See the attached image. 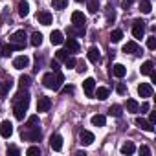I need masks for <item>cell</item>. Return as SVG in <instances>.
<instances>
[{"mask_svg":"<svg viewBox=\"0 0 156 156\" xmlns=\"http://www.w3.org/2000/svg\"><path fill=\"white\" fill-rule=\"evenodd\" d=\"M28 107H30V94L24 92V88H20V92L13 99V114H15V118L17 119H24Z\"/></svg>","mask_w":156,"mask_h":156,"instance_id":"cell-1","label":"cell"},{"mask_svg":"<svg viewBox=\"0 0 156 156\" xmlns=\"http://www.w3.org/2000/svg\"><path fill=\"white\" fill-rule=\"evenodd\" d=\"M62 83H64V75L61 72H48L42 75V85L53 92H57L62 87Z\"/></svg>","mask_w":156,"mask_h":156,"instance_id":"cell-2","label":"cell"},{"mask_svg":"<svg viewBox=\"0 0 156 156\" xmlns=\"http://www.w3.org/2000/svg\"><path fill=\"white\" fill-rule=\"evenodd\" d=\"M26 39H28L26 31H24V30H19V31H15V33L9 37V42H13L19 50H24V46H26Z\"/></svg>","mask_w":156,"mask_h":156,"instance_id":"cell-3","label":"cell"},{"mask_svg":"<svg viewBox=\"0 0 156 156\" xmlns=\"http://www.w3.org/2000/svg\"><path fill=\"white\" fill-rule=\"evenodd\" d=\"M22 138L28 140V141H39L42 138V132L39 127H31V129H26V132L22 130Z\"/></svg>","mask_w":156,"mask_h":156,"instance_id":"cell-4","label":"cell"},{"mask_svg":"<svg viewBox=\"0 0 156 156\" xmlns=\"http://www.w3.org/2000/svg\"><path fill=\"white\" fill-rule=\"evenodd\" d=\"M132 35L136 37V39H143V35H145V22L143 20H134L132 22Z\"/></svg>","mask_w":156,"mask_h":156,"instance_id":"cell-5","label":"cell"},{"mask_svg":"<svg viewBox=\"0 0 156 156\" xmlns=\"http://www.w3.org/2000/svg\"><path fill=\"white\" fill-rule=\"evenodd\" d=\"M51 108V99L48 96H41L37 101V112H48Z\"/></svg>","mask_w":156,"mask_h":156,"instance_id":"cell-6","label":"cell"},{"mask_svg":"<svg viewBox=\"0 0 156 156\" xmlns=\"http://www.w3.org/2000/svg\"><path fill=\"white\" fill-rule=\"evenodd\" d=\"M11 134H13V123L11 121H2L0 123V136L2 138H11Z\"/></svg>","mask_w":156,"mask_h":156,"instance_id":"cell-7","label":"cell"},{"mask_svg":"<svg viewBox=\"0 0 156 156\" xmlns=\"http://www.w3.org/2000/svg\"><path fill=\"white\" fill-rule=\"evenodd\" d=\"M123 53H132V55H140V53H141V48L138 46V42H136V41H130V42H127V44L123 46Z\"/></svg>","mask_w":156,"mask_h":156,"instance_id":"cell-8","label":"cell"},{"mask_svg":"<svg viewBox=\"0 0 156 156\" xmlns=\"http://www.w3.org/2000/svg\"><path fill=\"white\" fill-rule=\"evenodd\" d=\"M83 90H85V94H87L88 98H92V96H94V90H96V81L92 79V77H88V79H85V81H83Z\"/></svg>","mask_w":156,"mask_h":156,"instance_id":"cell-9","label":"cell"},{"mask_svg":"<svg viewBox=\"0 0 156 156\" xmlns=\"http://www.w3.org/2000/svg\"><path fill=\"white\" fill-rule=\"evenodd\" d=\"M28 64H30V57L28 55H19L13 61V68H17V70H24V68H28Z\"/></svg>","mask_w":156,"mask_h":156,"instance_id":"cell-10","label":"cell"},{"mask_svg":"<svg viewBox=\"0 0 156 156\" xmlns=\"http://www.w3.org/2000/svg\"><path fill=\"white\" fill-rule=\"evenodd\" d=\"M138 94H140V98H151V96H152V87H151V83H140V85H138Z\"/></svg>","mask_w":156,"mask_h":156,"instance_id":"cell-11","label":"cell"},{"mask_svg":"<svg viewBox=\"0 0 156 156\" xmlns=\"http://www.w3.org/2000/svg\"><path fill=\"white\" fill-rule=\"evenodd\" d=\"M37 22L42 26H50L51 24V13L50 11H39L37 13Z\"/></svg>","mask_w":156,"mask_h":156,"instance_id":"cell-12","label":"cell"},{"mask_svg":"<svg viewBox=\"0 0 156 156\" xmlns=\"http://www.w3.org/2000/svg\"><path fill=\"white\" fill-rule=\"evenodd\" d=\"M134 123L141 129V130H147V132H154V125L151 123V121H147V119H143V118H136L134 119Z\"/></svg>","mask_w":156,"mask_h":156,"instance_id":"cell-13","label":"cell"},{"mask_svg":"<svg viewBox=\"0 0 156 156\" xmlns=\"http://www.w3.org/2000/svg\"><path fill=\"white\" fill-rule=\"evenodd\" d=\"M50 147L53 151H61L62 149V136L61 134H51L50 136Z\"/></svg>","mask_w":156,"mask_h":156,"instance_id":"cell-14","label":"cell"},{"mask_svg":"<svg viewBox=\"0 0 156 156\" xmlns=\"http://www.w3.org/2000/svg\"><path fill=\"white\" fill-rule=\"evenodd\" d=\"M85 22H87L85 13H81V11H73L72 13V24L73 26H85Z\"/></svg>","mask_w":156,"mask_h":156,"instance_id":"cell-15","label":"cell"},{"mask_svg":"<svg viewBox=\"0 0 156 156\" xmlns=\"http://www.w3.org/2000/svg\"><path fill=\"white\" fill-rule=\"evenodd\" d=\"M13 88V81H11V77L9 79H6V81H2L0 83V98H6L8 94H9V90Z\"/></svg>","mask_w":156,"mask_h":156,"instance_id":"cell-16","label":"cell"},{"mask_svg":"<svg viewBox=\"0 0 156 156\" xmlns=\"http://www.w3.org/2000/svg\"><path fill=\"white\" fill-rule=\"evenodd\" d=\"M110 73L114 75V77H119V79H121V77H125V73H127V68L123 66V64H114L112 66V70H110Z\"/></svg>","mask_w":156,"mask_h":156,"instance_id":"cell-17","label":"cell"},{"mask_svg":"<svg viewBox=\"0 0 156 156\" xmlns=\"http://www.w3.org/2000/svg\"><path fill=\"white\" fill-rule=\"evenodd\" d=\"M66 50L70 53H77V51H79V42H77L73 37H68L66 39Z\"/></svg>","mask_w":156,"mask_h":156,"instance_id":"cell-18","label":"cell"},{"mask_svg":"<svg viewBox=\"0 0 156 156\" xmlns=\"http://www.w3.org/2000/svg\"><path fill=\"white\" fill-rule=\"evenodd\" d=\"M88 61H90V62H96V64L101 61V53H99V50H98L96 46H92V48L88 50Z\"/></svg>","mask_w":156,"mask_h":156,"instance_id":"cell-19","label":"cell"},{"mask_svg":"<svg viewBox=\"0 0 156 156\" xmlns=\"http://www.w3.org/2000/svg\"><path fill=\"white\" fill-rule=\"evenodd\" d=\"M81 143L83 145H92L94 143V134L90 132V130H81Z\"/></svg>","mask_w":156,"mask_h":156,"instance_id":"cell-20","label":"cell"},{"mask_svg":"<svg viewBox=\"0 0 156 156\" xmlns=\"http://www.w3.org/2000/svg\"><path fill=\"white\" fill-rule=\"evenodd\" d=\"M50 41H51V44L59 46V44H62V42H64V37H62V33H61L59 30H55V31H51V35H50Z\"/></svg>","mask_w":156,"mask_h":156,"instance_id":"cell-21","label":"cell"},{"mask_svg":"<svg viewBox=\"0 0 156 156\" xmlns=\"http://www.w3.org/2000/svg\"><path fill=\"white\" fill-rule=\"evenodd\" d=\"M119 151H121V154H127V156H129V154H134V152H136V147H134L132 141H125Z\"/></svg>","mask_w":156,"mask_h":156,"instance_id":"cell-22","label":"cell"},{"mask_svg":"<svg viewBox=\"0 0 156 156\" xmlns=\"http://www.w3.org/2000/svg\"><path fill=\"white\" fill-rule=\"evenodd\" d=\"M92 125L94 127H105V123H107V118L103 116V114H96V116H92Z\"/></svg>","mask_w":156,"mask_h":156,"instance_id":"cell-23","label":"cell"},{"mask_svg":"<svg viewBox=\"0 0 156 156\" xmlns=\"http://www.w3.org/2000/svg\"><path fill=\"white\" fill-rule=\"evenodd\" d=\"M19 15L20 17H28L30 15V4L24 2V0H20V2H19Z\"/></svg>","mask_w":156,"mask_h":156,"instance_id":"cell-24","label":"cell"},{"mask_svg":"<svg viewBox=\"0 0 156 156\" xmlns=\"http://www.w3.org/2000/svg\"><path fill=\"white\" fill-rule=\"evenodd\" d=\"M152 70H154V64H152V61H145V62L141 64V68H140L141 75H149Z\"/></svg>","mask_w":156,"mask_h":156,"instance_id":"cell-25","label":"cell"},{"mask_svg":"<svg viewBox=\"0 0 156 156\" xmlns=\"http://www.w3.org/2000/svg\"><path fill=\"white\" fill-rule=\"evenodd\" d=\"M140 11L145 13V15H149L152 11V4L149 2V0H140Z\"/></svg>","mask_w":156,"mask_h":156,"instance_id":"cell-26","label":"cell"},{"mask_svg":"<svg viewBox=\"0 0 156 156\" xmlns=\"http://www.w3.org/2000/svg\"><path fill=\"white\" fill-rule=\"evenodd\" d=\"M87 8H88V13L96 15L98 9H99V2H98V0H87Z\"/></svg>","mask_w":156,"mask_h":156,"instance_id":"cell-27","label":"cell"},{"mask_svg":"<svg viewBox=\"0 0 156 156\" xmlns=\"http://www.w3.org/2000/svg\"><path fill=\"white\" fill-rule=\"evenodd\" d=\"M15 50H19V48H17V46H15L13 42H9V44L2 46V55H4V57H9V55H11V53H13Z\"/></svg>","mask_w":156,"mask_h":156,"instance_id":"cell-28","label":"cell"},{"mask_svg":"<svg viewBox=\"0 0 156 156\" xmlns=\"http://www.w3.org/2000/svg\"><path fill=\"white\" fill-rule=\"evenodd\" d=\"M96 98H98L99 101H105V99L108 98V88H105V87H99V88L96 90Z\"/></svg>","mask_w":156,"mask_h":156,"instance_id":"cell-29","label":"cell"},{"mask_svg":"<svg viewBox=\"0 0 156 156\" xmlns=\"http://www.w3.org/2000/svg\"><path fill=\"white\" fill-rule=\"evenodd\" d=\"M127 110L129 112H140V103L136 99H127Z\"/></svg>","mask_w":156,"mask_h":156,"instance_id":"cell-30","label":"cell"},{"mask_svg":"<svg viewBox=\"0 0 156 156\" xmlns=\"http://www.w3.org/2000/svg\"><path fill=\"white\" fill-rule=\"evenodd\" d=\"M108 114L114 116V118H121V116H123V108H121L119 105H112V107L108 108Z\"/></svg>","mask_w":156,"mask_h":156,"instance_id":"cell-31","label":"cell"},{"mask_svg":"<svg viewBox=\"0 0 156 156\" xmlns=\"http://www.w3.org/2000/svg\"><path fill=\"white\" fill-rule=\"evenodd\" d=\"M68 33H70V37H73V35H85V26H72V28H68Z\"/></svg>","mask_w":156,"mask_h":156,"instance_id":"cell-32","label":"cell"},{"mask_svg":"<svg viewBox=\"0 0 156 156\" xmlns=\"http://www.w3.org/2000/svg\"><path fill=\"white\" fill-rule=\"evenodd\" d=\"M31 46H41L42 44V33H39V31H35L33 35H31Z\"/></svg>","mask_w":156,"mask_h":156,"instance_id":"cell-33","label":"cell"},{"mask_svg":"<svg viewBox=\"0 0 156 156\" xmlns=\"http://www.w3.org/2000/svg\"><path fill=\"white\" fill-rule=\"evenodd\" d=\"M19 85H20V88H28V87L31 85V77H30V75H20Z\"/></svg>","mask_w":156,"mask_h":156,"instance_id":"cell-34","label":"cell"},{"mask_svg":"<svg viewBox=\"0 0 156 156\" xmlns=\"http://www.w3.org/2000/svg\"><path fill=\"white\" fill-rule=\"evenodd\" d=\"M51 6L53 9H64L68 6V0H51Z\"/></svg>","mask_w":156,"mask_h":156,"instance_id":"cell-35","label":"cell"},{"mask_svg":"<svg viewBox=\"0 0 156 156\" xmlns=\"http://www.w3.org/2000/svg\"><path fill=\"white\" fill-rule=\"evenodd\" d=\"M114 20H116V11H114V8H112V6H108V8H107V22H108V24H112Z\"/></svg>","mask_w":156,"mask_h":156,"instance_id":"cell-36","label":"cell"},{"mask_svg":"<svg viewBox=\"0 0 156 156\" xmlns=\"http://www.w3.org/2000/svg\"><path fill=\"white\" fill-rule=\"evenodd\" d=\"M121 39H123V31H121V30H114V31L110 33V41H112V42H119Z\"/></svg>","mask_w":156,"mask_h":156,"instance_id":"cell-37","label":"cell"},{"mask_svg":"<svg viewBox=\"0 0 156 156\" xmlns=\"http://www.w3.org/2000/svg\"><path fill=\"white\" fill-rule=\"evenodd\" d=\"M37 123H39V116H31L28 121H26V129H31V127H37Z\"/></svg>","mask_w":156,"mask_h":156,"instance_id":"cell-38","label":"cell"},{"mask_svg":"<svg viewBox=\"0 0 156 156\" xmlns=\"http://www.w3.org/2000/svg\"><path fill=\"white\" fill-rule=\"evenodd\" d=\"M68 53H70L68 50H59V51L55 53V57H57V61H64V59L68 57Z\"/></svg>","mask_w":156,"mask_h":156,"instance_id":"cell-39","label":"cell"},{"mask_svg":"<svg viewBox=\"0 0 156 156\" xmlns=\"http://www.w3.org/2000/svg\"><path fill=\"white\" fill-rule=\"evenodd\" d=\"M26 154H28V156H35V154H41V149H39L37 145H31V147L26 151Z\"/></svg>","mask_w":156,"mask_h":156,"instance_id":"cell-40","label":"cell"},{"mask_svg":"<svg viewBox=\"0 0 156 156\" xmlns=\"http://www.w3.org/2000/svg\"><path fill=\"white\" fill-rule=\"evenodd\" d=\"M147 48H149V50H154V48H156V37H154V35H151V37L147 39Z\"/></svg>","mask_w":156,"mask_h":156,"instance_id":"cell-41","label":"cell"},{"mask_svg":"<svg viewBox=\"0 0 156 156\" xmlns=\"http://www.w3.org/2000/svg\"><path fill=\"white\" fill-rule=\"evenodd\" d=\"M75 57H66L64 59V64H66V68H75Z\"/></svg>","mask_w":156,"mask_h":156,"instance_id":"cell-42","label":"cell"},{"mask_svg":"<svg viewBox=\"0 0 156 156\" xmlns=\"http://www.w3.org/2000/svg\"><path fill=\"white\" fill-rule=\"evenodd\" d=\"M75 66H77V68H75V70H77V72H79V73H85V72H87V70H88V68H87V64H85V62H75Z\"/></svg>","mask_w":156,"mask_h":156,"instance_id":"cell-43","label":"cell"},{"mask_svg":"<svg viewBox=\"0 0 156 156\" xmlns=\"http://www.w3.org/2000/svg\"><path fill=\"white\" fill-rule=\"evenodd\" d=\"M116 92L123 96V94L127 92V87H125V83H118V87H116Z\"/></svg>","mask_w":156,"mask_h":156,"instance_id":"cell-44","label":"cell"},{"mask_svg":"<svg viewBox=\"0 0 156 156\" xmlns=\"http://www.w3.org/2000/svg\"><path fill=\"white\" fill-rule=\"evenodd\" d=\"M138 152H140V154H143V156H149V154H151V149H149L147 145H141V147L138 149Z\"/></svg>","mask_w":156,"mask_h":156,"instance_id":"cell-45","label":"cell"},{"mask_svg":"<svg viewBox=\"0 0 156 156\" xmlns=\"http://www.w3.org/2000/svg\"><path fill=\"white\" fill-rule=\"evenodd\" d=\"M8 154H20V151H19L15 145H9V147H8Z\"/></svg>","mask_w":156,"mask_h":156,"instance_id":"cell-46","label":"cell"},{"mask_svg":"<svg viewBox=\"0 0 156 156\" xmlns=\"http://www.w3.org/2000/svg\"><path fill=\"white\" fill-rule=\"evenodd\" d=\"M50 66H51V70H53V72H59V62H57V61H51V62H50Z\"/></svg>","mask_w":156,"mask_h":156,"instance_id":"cell-47","label":"cell"},{"mask_svg":"<svg viewBox=\"0 0 156 156\" xmlns=\"http://www.w3.org/2000/svg\"><path fill=\"white\" fill-rule=\"evenodd\" d=\"M132 2H134V0H123V4H121V6H123V8H125V9H129V8H130V4H132Z\"/></svg>","mask_w":156,"mask_h":156,"instance_id":"cell-48","label":"cell"},{"mask_svg":"<svg viewBox=\"0 0 156 156\" xmlns=\"http://www.w3.org/2000/svg\"><path fill=\"white\" fill-rule=\"evenodd\" d=\"M149 108H151V107H149V103H143V105L140 107V110H141V112H147Z\"/></svg>","mask_w":156,"mask_h":156,"instance_id":"cell-49","label":"cell"},{"mask_svg":"<svg viewBox=\"0 0 156 156\" xmlns=\"http://www.w3.org/2000/svg\"><path fill=\"white\" fill-rule=\"evenodd\" d=\"M149 121L154 125V121H156V112H151V116H149Z\"/></svg>","mask_w":156,"mask_h":156,"instance_id":"cell-50","label":"cell"},{"mask_svg":"<svg viewBox=\"0 0 156 156\" xmlns=\"http://www.w3.org/2000/svg\"><path fill=\"white\" fill-rule=\"evenodd\" d=\"M62 92H64V94H73V87H66Z\"/></svg>","mask_w":156,"mask_h":156,"instance_id":"cell-51","label":"cell"},{"mask_svg":"<svg viewBox=\"0 0 156 156\" xmlns=\"http://www.w3.org/2000/svg\"><path fill=\"white\" fill-rule=\"evenodd\" d=\"M75 2H79V4H81V2H87V0H75Z\"/></svg>","mask_w":156,"mask_h":156,"instance_id":"cell-52","label":"cell"}]
</instances>
